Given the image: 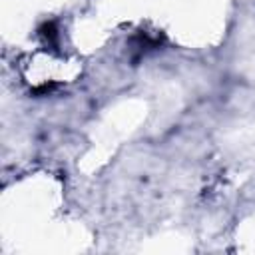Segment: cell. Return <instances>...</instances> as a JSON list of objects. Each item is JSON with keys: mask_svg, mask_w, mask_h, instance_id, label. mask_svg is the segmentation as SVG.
Instances as JSON below:
<instances>
[{"mask_svg": "<svg viewBox=\"0 0 255 255\" xmlns=\"http://www.w3.org/2000/svg\"><path fill=\"white\" fill-rule=\"evenodd\" d=\"M58 86L54 84V82H44V84H40L38 88H34L30 94H34V96H48L50 92H54Z\"/></svg>", "mask_w": 255, "mask_h": 255, "instance_id": "2", "label": "cell"}, {"mask_svg": "<svg viewBox=\"0 0 255 255\" xmlns=\"http://www.w3.org/2000/svg\"><path fill=\"white\" fill-rule=\"evenodd\" d=\"M40 36L44 38V42L46 44H50V46H56V42H58V28H56V24L54 22H44L42 26H40Z\"/></svg>", "mask_w": 255, "mask_h": 255, "instance_id": "1", "label": "cell"}]
</instances>
